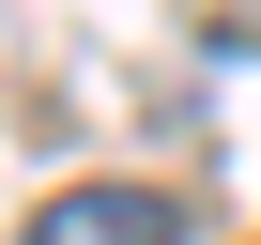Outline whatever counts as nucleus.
<instances>
[{"mask_svg": "<svg viewBox=\"0 0 261 245\" xmlns=\"http://www.w3.org/2000/svg\"><path fill=\"white\" fill-rule=\"evenodd\" d=\"M16 245H169V199H139V184H77V199H46Z\"/></svg>", "mask_w": 261, "mask_h": 245, "instance_id": "f257e3e1", "label": "nucleus"}]
</instances>
